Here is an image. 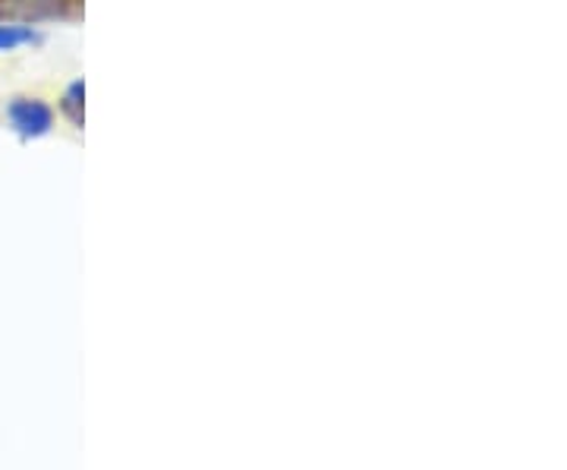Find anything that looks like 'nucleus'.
<instances>
[{
  "label": "nucleus",
  "mask_w": 567,
  "mask_h": 470,
  "mask_svg": "<svg viewBox=\"0 0 567 470\" xmlns=\"http://www.w3.org/2000/svg\"><path fill=\"white\" fill-rule=\"evenodd\" d=\"M85 82L82 79H73L67 89H63V99H60V111H63V117L82 130V121H85Z\"/></svg>",
  "instance_id": "3"
},
{
  "label": "nucleus",
  "mask_w": 567,
  "mask_h": 470,
  "mask_svg": "<svg viewBox=\"0 0 567 470\" xmlns=\"http://www.w3.org/2000/svg\"><path fill=\"white\" fill-rule=\"evenodd\" d=\"M45 35L38 28L20 26V23H0V54L20 51L26 45H42Z\"/></svg>",
  "instance_id": "2"
},
{
  "label": "nucleus",
  "mask_w": 567,
  "mask_h": 470,
  "mask_svg": "<svg viewBox=\"0 0 567 470\" xmlns=\"http://www.w3.org/2000/svg\"><path fill=\"white\" fill-rule=\"evenodd\" d=\"M7 124L20 139H42L54 130V111L42 99L16 95L7 102Z\"/></svg>",
  "instance_id": "1"
}]
</instances>
